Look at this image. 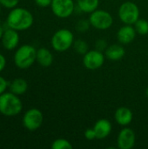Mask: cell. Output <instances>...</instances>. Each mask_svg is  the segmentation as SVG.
Segmentation results:
<instances>
[{"label":"cell","mask_w":148,"mask_h":149,"mask_svg":"<svg viewBox=\"0 0 148 149\" xmlns=\"http://www.w3.org/2000/svg\"><path fill=\"white\" fill-rule=\"evenodd\" d=\"M135 31L140 35H147L148 33V21L146 19H138L134 24Z\"/></svg>","instance_id":"obj_19"},{"label":"cell","mask_w":148,"mask_h":149,"mask_svg":"<svg viewBox=\"0 0 148 149\" xmlns=\"http://www.w3.org/2000/svg\"><path fill=\"white\" fill-rule=\"evenodd\" d=\"M7 86H8L7 80L4 78H3L2 76H0V95L5 92Z\"/></svg>","instance_id":"obj_26"},{"label":"cell","mask_w":148,"mask_h":149,"mask_svg":"<svg viewBox=\"0 0 148 149\" xmlns=\"http://www.w3.org/2000/svg\"><path fill=\"white\" fill-rule=\"evenodd\" d=\"M136 136L133 129L125 127L118 134L117 145L120 149H132L135 145Z\"/></svg>","instance_id":"obj_10"},{"label":"cell","mask_w":148,"mask_h":149,"mask_svg":"<svg viewBox=\"0 0 148 149\" xmlns=\"http://www.w3.org/2000/svg\"><path fill=\"white\" fill-rule=\"evenodd\" d=\"M90 25H91V24H90L89 20L80 19L77 22L75 28L79 32H85L90 28Z\"/></svg>","instance_id":"obj_22"},{"label":"cell","mask_w":148,"mask_h":149,"mask_svg":"<svg viewBox=\"0 0 148 149\" xmlns=\"http://www.w3.org/2000/svg\"><path fill=\"white\" fill-rule=\"evenodd\" d=\"M77 4L81 11L92 13L98 9L99 0H77Z\"/></svg>","instance_id":"obj_18"},{"label":"cell","mask_w":148,"mask_h":149,"mask_svg":"<svg viewBox=\"0 0 148 149\" xmlns=\"http://www.w3.org/2000/svg\"><path fill=\"white\" fill-rule=\"evenodd\" d=\"M93 129L96 134V139L103 140L106 138L112 132V124L106 119H100L94 124Z\"/></svg>","instance_id":"obj_13"},{"label":"cell","mask_w":148,"mask_h":149,"mask_svg":"<svg viewBox=\"0 0 148 149\" xmlns=\"http://www.w3.org/2000/svg\"><path fill=\"white\" fill-rule=\"evenodd\" d=\"M6 65V59H5V57L0 53V72L4 69Z\"/></svg>","instance_id":"obj_28"},{"label":"cell","mask_w":148,"mask_h":149,"mask_svg":"<svg viewBox=\"0 0 148 149\" xmlns=\"http://www.w3.org/2000/svg\"><path fill=\"white\" fill-rule=\"evenodd\" d=\"M3 32H4V31H3V29L2 25L0 24V39L2 38V37H3Z\"/></svg>","instance_id":"obj_29"},{"label":"cell","mask_w":148,"mask_h":149,"mask_svg":"<svg viewBox=\"0 0 148 149\" xmlns=\"http://www.w3.org/2000/svg\"><path fill=\"white\" fill-rule=\"evenodd\" d=\"M7 25L16 31H25L33 24V16L24 8H13L7 16Z\"/></svg>","instance_id":"obj_1"},{"label":"cell","mask_w":148,"mask_h":149,"mask_svg":"<svg viewBox=\"0 0 148 149\" xmlns=\"http://www.w3.org/2000/svg\"><path fill=\"white\" fill-rule=\"evenodd\" d=\"M36 61L43 67H49L53 62V55L50 50L46 48H40L37 50Z\"/></svg>","instance_id":"obj_16"},{"label":"cell","mask_w":148,"mask_h":149,"mask_svg":"<svg viewBox=\"0 0 148 149\" xmlns=\"http://www.w3.org/2000/svg\"><path fill=\"white\" fill-rule=\"evenodd\" d=\"M106 57L113 61H118L123 58L126 54V51L124 47L120 45H112L107 46L106 50L105 51Z\"/></svg>","instance_id":"obj_15"},{"label":"cell","mask_w":148,"mask_h":149,"mask_svg":"<svg viewBox=\"0 0 148 149\" xmlns=\"http://www.w3.org/2000/svg\"><path fill=\"white\" fill-rule=\"evenodd\" d=\"M135 28L132 26V24H125L117 32V38L120 44L128 45L132 43L136 37Z\"/></svg>","instance_id":"obj_12"},{"label":"cell","mask_w":148,"mask_h":149,"mask_svg":"<svg viewBox=\"0 0 148 149\" xmlns=\"http://www.w3.org/2000/svg\"><path fill=\"white\" fill-rule=\"evenodd\" d=\"M44 116L40 110L37 108L29 109L23 117V125L29 131L38 130L43 124Z\"/></svg>","instance_id":"obj_7"},{"label":"cell","mask_w":148,"mask_h":149,"mask_svg":"<svg viewBox=\"0 0 148 149\" xmlns=\"http://www.w3.org/2000/svg\"><path fill=\"white\" fill-rule=\"evenodd\" d=\"M37 50L30 45L20 46L14 54V63L20 69H27L31 67L36 61Z\"/></svg>","instance_id":"obj_3"},{"label":"cell","mask_w":148,"mask_h":149,"mask_svg":"<svg viewBox=\"0 0 148 149\" xmlns=\"http://www.w3.org/2000/svg\"><path fill=\"white\" fill-rule=\"evenodd\" d=\"M73 47H74V50L76 51V52L82 54V55H85L89 51L87 43L84 40H81V39L74 41L73 42Z\"/></svg>","instance_id":"obj_21"},{"label":"cell","mask_w":148,"mask_h":149,"mask_svg":"<svg viewBox=\"0 0 148 149\" xmlns=\"http://www.w3.org/2000/svg\"><path fill=\"white\" fill-rule=\"evenodd\" d=\"M52 149H72V145L71 142L65 139L60 138L55 140L51 144Z\"/></svg>","instance_id":"obj_20"},{"label":"cell","mask_w":148,"mask_h":149,"mask_svg":"<svg viewBox=\"0 0 148 149\" xmlns=\"http://www.w3.org/2000/svg\"><path fill=\"white\" fill-rule=\"evenodd\" d=\"M52 0H35V3L37 5L40 6V7H47V6H51Z\"/></svg>","instance_id":"obj_27"},{"label":"cell","mask_w":148,"mask_h":149,"mask_svg":"<svg viewBox=\"0 0 148 149\" xmlns=\"http://www.w3.org/2000/svg\"><path fill=\"white\" fill-rule=\"evenodd\" d=\"M105 63V55L98 50L88 51L83 58V65L88 70H97Z\"/></svg>","instance_id":"obj_9"},{"label":"cell","mask_w":148,"mask_h":149,"mask_svg":"<svg viewBox=\"0 0 148 149\" xmlns=\"http://www.w3.org/2000/svg\"><path fill=\"white\" fill-rule=\"evenodd\" d=\"M51 46L58 52H63L73 45L74 36L68 29H60L57 31L51 38Z\"/></svg>","instance_id":"obj_4"},{"label":"cell","mask_w":148,"mask_h":149,"mask_svg":"<svg viewBox=\"0 0 148 149\" xmlns=\"http://www.w3.org/2000/svg\"><path fill=\"white\" fill-rule=\"evenodd\" d=\"M146 95H147V97L148 98V87L147 88V90H146Z\"/></svg>","instance_id":"obj_30"},{"label":"cell","mask_w":148,"mask_h":149,"mask_svg":"<svg viewBox=\"0 0 148 149\" xmlns=\"http://www.w3.org/2000/svg\"><path fill=\"white\" fill-rule=\"evenodd\" d=\"M114 118L116 122L123 127H126L129 124H131V122L133 121V113L131 111V109H129L128 107H119L114 114Z\"/></svg>","instance_id":"obj_14"},{"label":"cell","mask_w":148,"mask_h":149,"mask_svg":"<svg viewBox=\"0 0 148 149\" xmlns=\"http://www.w3.org/2000/svg\"><path fill=\"white\" fill-rule=\"evenodd\" d=\"M90 24L95 29L104 31L109 29L113 23L112 15L103 10H96L92 11L89 17Z\"/></svg>","instance_id":"obj_6"},{"label":"cell","mask_w":148,"mask_h":149,"mask_svg":"<svg viewBox=\"0 0 148 149\" xmlns=\"http://www.w3.org/2000/svg\"><path fill=\"white\" fill-rule=\"evenodd\" d=\"M119 17L125 24H134L140 17V9L133 2H125L120 6Z\"/></svg>","instance_id":"obj_5"},{"label":"cell","mask_w":148,"mask_h":149,"mask_svg":"<svg viewBox=\"0 0 148 149\" xmlns=\"http://www.w3.org/2000/svg\"><path fill=\"white\" fill-rule=\"evenodd\" d=\"M1 40L3 46L6 50H13L19 43V35L17 31L11 28L5 30Z\"/></svg>","instance_id":"obj_11"},{"label":"cell","mask_w":148,"mask_h":149,"mask_svg":"<svg viewBox=\"0 0 148 149\" xmlns=\"http://www.w3.org/2000/svg\"><path fill=\"white\" fill-rule=\"evenodd\" d=\"M96 50H98V51H100V52H105L106 50V48H107V43H106V40H104V39H99V40H97V42H96Z\"/></svg>","instance_id":"obj_24"},{"label":"cell","mask_w":148,"mask_h":149,"mask_svg":"<svg viewBox=\"0 0 148 149\" xmlns=\"http://www.w3.org/2000/svg\"><path fill=\"white\" fill-rule=\"evenodd\" d=\"M28 89V84L25 79L22 78L15 79L10 85V90L12 93L20 96L25 93Z\"/></svg>","instance_id":"obj_17"},{"label":"cell","mask_w":148,"mask_h":149,"mask_svg":"<svg viewBox=\"0 0 148 149\" xmlns=\"http://www.w3.org/2000/svg\"><path fill=\"white\" fill-rule=\"evenodd\" d=\"M18 2L19 0H0V4L6 8L13 9L17 5Z\"/></svg>","instance_id":"obj_23"},{"label":"cell","mask_w":148,"mask_h":149,"mask_svg":"<svg viewBox=\"0 0 148 149\" xmlns=\"http://www.w3.org/2000/svg\"><path fill=\"white\" fill-rule=\"evenodd\" d=\"M85 139H87L88 141H92L94 139H96V134H95V131L92 128H87L85 131V134H84Z\"/></svg>","instance_id":"obj_25"},{"label":"cell","mask_w":148,"mask_h":149,"mask_svg":"<svg viewBox=\"0 0 148 149\" xmlns=\"http://www.w3.org/2000/svg\"><path fill=\"white\" fill-rule=\"evenodd\" d=\"M1 5V4H0ZM0 12H1V7H0Z\"/></svg>","instance_id":"obj_31"},{"label":"cell","mask_w":148,"mask_h":149,"mask_svg":"<svg viewBox=\"0 0 148 149\" xmlns=\"http://www.w3.org/2000/svg\"><path fill=\"white\" fill-rule=\"evenodd\" d=\"M23 104L19 97L14 93H3L0 95V113L7 117H13L21 113Z\"/></svg>","instance_id":"obj_2"},{"label":"cell","mask_w":148,"mask_h":149,"mask_svg":"<svg viewBox=\"0 0 148 149\" xmlns=\"http://www.w3.org/2000/svg\"><path fill=\"white\" fill-rule=\"evenodd\" d=\"M51 7L56 17L59 18H67L73 13L75 4L73 0H52Z\"/></svg>","instance_id":"obj_8"}]
</instances>
